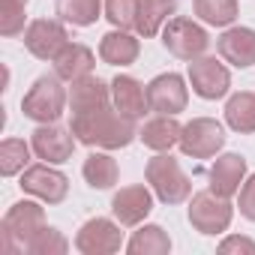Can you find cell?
I'll return each instance as SVG.
<instances>
[{
    "mask_svg": "<svg viewBox=\"0 0 255 255\" xmlns=\"http://www.w3.org/2000/svg\"><path fill=\"white\" fill-rule=\"evenodd\" d=\"M177 12L174 0H138V12H135V30L141 36H156L165 21Z\"/></svg>",
    "mask_w": 255,
    "mask_h": 255,
    "instance_id": "22",
    "label": "cell"
},
{
    "mask_svg": "<svg viewBox=\"0 0 255 255\" xmlns=\"http://www.w3.org/2000/svg\"><path fill=\"white\" fill-rule=\"evenodd\" d=\"M240 213L249 219V222H255V174L243 183V189H240Z\"/></svg>",
    "mask_w": 255,
    "mask_h": 255,
    "instance_id": "32",
    "label": "cell"
},
{
    "mask_svg": "<svg viewBox=\"0 0 255 255\" xmlns=\"http://www.w3.org/2000/svg\"><path fill=\"white\" fill-rule=\"evenodd\" d=\"M180 129H183V126L171 114H159V117H153V120L144 123V129L138 132V138L144 141V147L165 153V150H171L180 141Z\"/></svg>",
    "mask_w": 255,
    "mask_h": 255,
    "instance_id": "21",
    "label": "cell"
},
{
    "mask_svg": "<svg viewBox=\"0 0 255 255\" xmlns=\"http://www.w3.org/2000/svg\"><path fill=\"white\" fill-rule=\"evenodd\" d=\"M231 216H234V210H231L228 198L216 195L213 189L195 192L192 201H189V222L201 234H222V231H228Z\"/></svg>",
    "mask_w": 255,
    "mask_h": 255,
    "instance_id": "6",
    "label": "cell"
},
{
    "mask_svg": "<svg viewBox=\"0 0 255 255\" xmlns=\"http://www.w3.org/2000/svg\"><path fill=\"white\" fill-rule=\"evenodd\" d=\"M69 249V240L57 231V228H42L30 243H27V252L30 255H63Z\"/></svg>",
    "mask_w": 255,
    "mask_h": 255,
    "instance_id": "29",
    "label": "cell"
},
{
    "mask_svg": "<svg viewBox=\"0 0 255 255\" xmlns=\"http://www.w3.org/2000/svg\"><path fill=\"white\" fill-rule=\"evenodd\" d=\"M126 252L129 255H168L171 252V240L159 225H141L132 240L126 243Z\"/></svg>",
    "mask_w": 255,
    "mask_h": 255,
    "instance_id": "24",
    "label": "cell"
},
{
    "mask_svg": "<svg viewBox=\"0 0 255 255\" xmlns=\"http://www.w3.org/2000/svg\"><path fill=\"white\" fill-rule=\"evenodd\" d=\"M24 30V6L12 0H0V33L3 36H18Z\"/></svg>",
    "mask_w": 255,
    "mask_h": 255,
    "instance_id": "31",
    "label": "cell"
},
{
    "mask_svg": "<svg viewBox=\"0 0 255 255\" xmlns=\"http://www.w3.org/2000/svg\"><path fill=\"white\" fill-rule=\"evenodd\" d=\"M51 63H54V75H60L63 81H78V78H84V75L93 72L96 57H93V51H90L87 45H81V42H66L63 51H60Z\"/></svg>",
    "mask_w": 255,
    "mask_h": 255,
    "instance_id": "19",
    "label": "cell"
},
{
    "mask_svg": "<svg viewBox=\"0 0 255 255\" xmlns=\"http://www.w3.org/2000/svg\"><path fill=\"white\" fill-rule=\"evenodd\" d=\"M18 186H21L24 192L36 195V198L48 201V204H60V201L66 198V192H69L66 174L57 171V168H48V165H30V168H24Z\"/></svg>",
    "mask_w": 255,
    "mask_h": 255,
    "instance_id": "13",
    "label": "cell"
},
{
    "mask_svg": "<svg viewBox=\"0 0 255 255\" xmlns=\"http://www.w3.org/2000/svg\"><path fill=\"white\" fill-rule=\"evenodd\" d=\"M111 102L123 117H129V120H138V117H144L150 111L147 87L141 81H135L132 75H117L111 81Z\"/></svg>",
    "mask_w": 255,
    "mask_h": 255,
    "instance_id": "15",
    "label": "cell"
},
{
    "mask_svg": "<svg viewBox=\"0 0 255 255\" xmlns=\"http://www.w3.org/2000/svg\"><path fill=\"white\" fill-rule=\"evenodd\" d=\"M225 123L234 132H243V135L255 132V93H249V90L234 93L225 102Z\"/></svg>",
    "mask_w": 255,
    "mask_h": 255,
    "instance_id": "23",
    "label": "cell"
},
{
    "mask_svg": "<svg viewBox=\"0 0 255 255\" xmlns=\"http://www.w3.org/2000/svg\"><path fill=\"white\" fill-rule=\"evenodd\" d=\"M162 45L174 54V57H180V60H195V57H201L204 51H207V45H210V36H207V30L201 27V24H195L192 18H171L168 24H165V30H162Z\"/></svg>",
    "mask_w": 255,
    "mask_h": 255,
    "instance_id": "7",
    "label": "cell"
},
{
    "mask_svg": "<svg viewBox=\"0 0 255 255\" xmlns=\"http://www.w3.org/2000/svg\"><path fill=\"white\" fill-rule=\"evenodd\" d=\"M153 210V195L147 186H123L114 198H111V213L120 225L132 228L141 225L147 219V213Z\"/></svg>",
    "mask_w": 255,
    "mask_h": 255,
    "instance_id": "14",
    "label": "cell"
},
{
    "mask_svg": "<svg viewBox=\"0 0 255 255\" xmlns=\"http://www.w3.org/2000/svg\"><path fill=\"white\" fill-rule=\"evenodd\" d=\"M189 84L201 99H222L231 87V75L216 57H195L189 60Z\"/></svg>",
    "mask_w": 255,
    "mask_h": 255,
    "instance_id": "9",
    "label": "cell"
},
{
    "mask_svg": "<svg viewBox=\"0 0 255 255\" xmlns=\"http://www.w3.org/2000/svg\"><path fill=\"white\" fill-rule=\"evenodd\" d=\"M72 135L87 144V147H105V150H117V147H126L138 132H135V120L123 117L117 108H99V111H90V114H72V123H69Z\"/></svg>",
    "mask_w": 255,
    "mask_h": 255,
    "instance_id": "1",
    "label": "cell"
},
{
    "mask_svg": "<svg viewBox=\"0 0 255 255\" xmlns=\"http://www.w3.org/2000/svg\"><path fill=\"white\" fill-rule=\"evenodd\" d=\"M69 42L66 36V27L60 21H51V18H36L27 30H24V45L33 57L39 60H54L63 45Z\"/></svg>",
    "mask_w": 255,
    "mask_h": 255,
    "instance_id": "12",
    "label": "cell"
},
{
    "mask_svg": "<svg viewBox=\"0 0 255 255\" xmlns=\"http://www.w3.org/2000/svg\"><path fill=\"white\" fill-rule=\"evenodd\" d=\"M210 189L222 198H231L234 192H240V183L246 177V159L240 153H225L216 156V162L210 165Z\"/></svg>",
    "mask_w": 255,
    "mask_h": 255,
    "instance_id": "18",
    "label": "cell"
},
{
    "mask_svg": "<svg viewBox=\"0 0 255 255\" xmlns=\"http://www.w3.org/2000/svg\"><path fill=\"white\" fill-rule=\"evenodd\" d=\"M81 174H84L87 186H93V189H111L117 183V162L108 153H90L84 159Z\"/></svg>",
    "mask_w": 255,
    "mask_h": 255,
    "instance_id": "26",
    "label": "cell"
},
{
    "mask_svg": "<svg viewBox=\"0 0 255 255\" xmlns=\"http://www.w3.org/2000/svg\"><path fill=\"white\" fill-rule=\"evenodd\" d=\"M195 15L210 27H228L237 18V0H192Z\"/></svg>",
    "mask_w": 255,
    "mask_h": 255,
    "instance_id": "27",
    "label": "cell"
},
{
    "mask_svg": "<svg viewBox=\"0 0 255 255\" xmlns=\"http://www.w3.org/2000/svg\"><path fill=\"white\" fill-rule=\"evenodd\" d=\"M111 102V87L93 75H84L78 81H72L69 87V108L72 114H90V111H99V108H108Z\"/></svg>",
    "mask_w": 255,
    "mask_h": 255,
    "instance_id": "17",
    "label": "cell"
},
{
    "mask_svg": "<svg viewBox=\"0 0 255 255\" xmlns=\"http://www.w3.org/2000/svg\"><path fill=\"white\" fill-rule=\"evenodd\" d=\"M222 60H228L237 69L255 66V30L252 27H228L216 42Z\"/></svg>",
    "mask_w": 255,
    "mask_h": 255,
    "instance_id": "16",
    "label": "cell"
},
{
    "mask_svg": "<svg viewBox=\"0 0 255 255\" xmlns=\"http://www.w3.org/2000/svg\"><path fill=\"white\" fill-rule=\"evenodd\" d=\"M102 12V0H57V15L60 21L72 27H90L96 24Z\"/></svg>",
    "mask_w": 255,
    "mask_h": 255,
    "instance_id": "25",
    "label": "cell"
},
{
    "mask_svg": "<svg viewBox=\"0 0 255 255\" xmlns=\"http://www.w3.org/2000/svg\"><path fill=\"white\" fill-rule=\"evenodd\" d=\"M144 174H147V183L156 192V198L165 201V204H183L189 198V192H192L189 177L183 174L180 162L171 153H159V156L147 159Z\"/></svg>",
    "mask_w": 255,
    "mask_h": 255,
    "instance_id": "4",
    "label": "cell"
},
{
    "mask_svg": "<svg viewBox=\"0 0 255 255\" xmlns=\"http://www.w3.org/2000/svg\"><path fill=\"white\" fill-rule=\"evenodd\" d=\"M147 102H150V111L156 114H180L189 102V93H186V84L177 72H165V75H156L150 84H147Z\"/></svg>",
    "mask_w": 255,
    "mask_h": 255,
    "instance_id": "10",
    "label": "cell"
},
{
    "mask_svg": "<svg viewBox=\"0 0 255 255\" xmlns=\"http://www.w3.org/2000/svg\"><path fill=\"white\" fill-rule=\"evenodd\" d=\"M138 51H141L138 39L129 36L126 30H120V27L111 30V33H105L102 42H99V57L108 66H129V63L138 60Z\"/></svg>",
    "mask_w": 255,
    "mask_h": 255,
    "instance_id": "20",
    "label": "cell"
},
{
    "mask_svg": "<svg viewBox=\"0 0 255 255\" xmlns=\"http://www.w3.org/2000/svg\"><path fill=\"white\" fill-rule=\"evenodd\" d=\"M42 228H45V210L36 201H18L3 216V225H0V246H3V252L27 249V243Z\"/></svg>",
    "mask_w": 255,
    "mask_h": 255,
    "instance_id": "2",
    "label": "cell"
},
{
    "mask_svg": "<svg viewBox=\"0 0 255 255\" xmlns=\"http://www.w3.org/2000/svg\"><path fill=\"white\" fill-rule=\"evenodd\" d=\"M27 159H30V147L21 138H6L0 144V174L3 177H12V174L24 171Z\"/></svg>",
    "mask_w": 255,
    "mask_h": 255,
    "instance_id": "28",
    "label": "cell"
},
{
    "mask_svg": "<svg viewBox=\"0 0 255 255\" xmlns=\"http://www.w3.org/2000/svg\"><path fill=\"white\" fill-rule=\"evenodd\" d=\"M75 141L78 138L72 135V129H60V126H54V123H42L33 132V138H30V147L48 165H60V162H66L72 156Z\"/></svg>",
    "mask_w": 255,
    "mask_h": 255,
    "instance_id": "11",
    "label": "cell"
},
{
    "mask_svg": "<svg viewBox=\"0 0 255 255\" xmlns=\"http://www.w3.org/2000/svg\"><path fill=\"white\" fill-rule=\"evenodd\" d=\"M120 246H123V231L117 222H111L105 216L87 219L75 234V249L81 255H111Z\"/></svg>",
    "mask_w": 255,
    "mask_h": 255,
    "instance_id": "8",
    "label": "cell"
},
{
    "mask_svg": "<svg viewBox=\"0 0 255 255\" xmlns=\"http://www.w3.org/2000/svg\"><path fill=\"white\" fill-rule=\"evenodd\" d=\"M60 81H63L60 75H42V78H36L33 87L27 90V96L21 99L24 117L36 120V123H54V120H60L63 108L69 102V93L63 90Z\"/></svg>",
    "mask_w": 255,
    "mask_h": 255,
    "instance_id": "3",
    "label": "cell"
},
{
    "mask_svg": "<svg viewBox=\"0 0 255 255\" xmlns=\"http://www.w3.org/2000/svg\"><path fill=\"white\" fill-rule=\"evenodd\" d=\"M135 12H138V0H105V18L120 30L135 27Z\"/></svg>",
    "mask_w": 255,
    "mask_h": 255,
    "instance_id": "30",
    "label": "cell"
},
{
    "mask_svg": "<svg viewBox=\"0 0 255 255\" xmlns=\"http://www.w3.org/2000/svg\"><path fill=\"white\" fill-rule=\"evenodd\" d=\"M219 252H246V255H255V243L249 237H225L219 243Z\"/></svg>",
    "mask_w": 255,
    "mask_h": 255,
    "instance_id": "33",
    "label": "cell"
},
{
    "mask_svg": "<svg viewBox=\"0 0 255 255\" xmlns=\"http://www.w3.org/2000/svg\"><path fill=\"white\" fill-rule=\"evenodd\" d=\"M12 3H21V6H27V0H12Z\"/></svg>",
    "mask_w": 255,
    "mask_h": 255,
    "instance_id": "34",
    "label": "cell"
},
{
    "mask_svg": "<svg viewBox=\"0 0 255 255\" xmlns=\"http://www.w3.org/2000/svg\"><path fill=\"white\" fill-rule=\"evenodd\" d=\"M180 150L192 159H210L225 147V129L213 117H195L180 129Z\"/></svg>",
    "mask_w": 255,
    "mask_h": 255,
    "instance_id": "5",
    "label": "cell"
}]
</instances>
